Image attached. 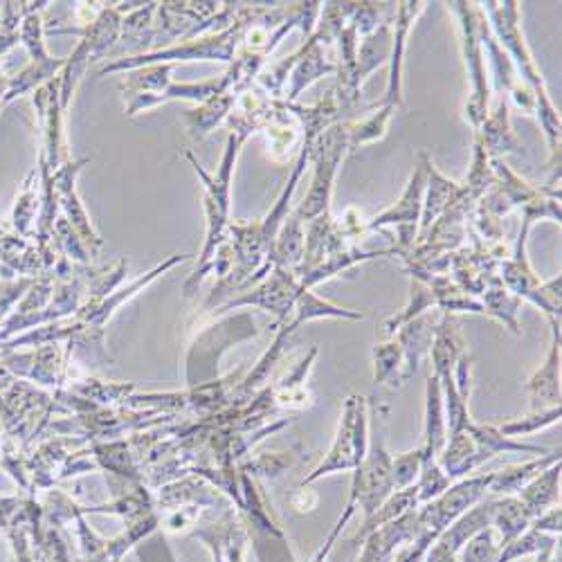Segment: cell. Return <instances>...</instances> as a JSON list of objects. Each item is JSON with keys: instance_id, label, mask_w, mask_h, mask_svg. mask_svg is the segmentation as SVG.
<instances>
[{"instance_id": "cell-33", "label": "cell", "mask_w": 562, "mask_h": 562, "mask_svg": "<svg viewBox=\"0 0 562 562\" xmlns=\"http://www.w3.org/2000/svg\"><path fill=\"white\" fill-rule=\"evenodd\" d=\"M420 468H424V454H420V448L403 452L392 459V484L394 491H403L416 484Z\"/></svg>"}, {"instance_id": "cell-14", "label": "cell", "mask_w": 562, "mask_h": 562, "mask_svg": "<svg viewBox=\"0 0 562 562\" xmlns=\"http://www.w3.org/2000/svg\"><path fill=\"white\" fill-rule=\"evenodd\" d=\"M435 329H437V324L432 322V315L424 313V315L405 322L398 329V334H394V340L398 342V347L403 351L405 383L414 376L420 360L430 353V347L435 340Z\"/></svg>"}, {"instance_id": "cell-34", "label": "cell", "mask_w": 562, "mask_h": 562, "mask_svg": "<svg viewBox=\"0 0 562 562\" xmlns=\"http://www.w3.org/2000/svg\"><path fill=\"white\" fill-rule=\"evenodd\" d=\"M531 527L542 533H549V536H560V504H555L549 510H544L542 515H538Z\"/></svg>"}, {"instance_id": "cell-9", "label": "cell", "mask_w": 562, "mask_h": 562, "mask_svg": "<svg viewBox=\"0 0 562 562\" xmlns=\"http://www.w3.org/2000/svg\"><path fill=\"white\" fill-rule=\"evenodd\" d=\"M306 293L302 289L300 274L291 268H272L255 291L246 293L239 300H232L229 304H225L223 311L229 308H241V306H259L268 313H274L281 322L289 319V315L293 313V306L297 302V297Z\"/></svg>"}, {"instance_id": "cell-23", "label": "cell", "mask_w": 562, "mask_h": 562, "mask_svg": "<svg viewBox=\"0 0 562 562\" xmlns=\"http://www.w3.org/2000/svg\"><path fill=\"white\" fill-rule=\"evenodd\" d=\"M414 508H418L416 486H409V488H403V491H394L376 510H373L371 515H367L364 522L356 531V536L349 538V544L358 547V542H362L371 531H376V529L398 520L401 515H405V513H409Z\"/></svg>"}, {"instance_id": "cell-30", "label": "cell", "mask_w": 562, "mask_h": 562, "mask_svg": "<svg viewBox=\"0 0 562 562\" xmlns=\"http://www.w3.org/2000/svg\"><path fill=\"white\" fill-rule=\"evenodd\" d=\"M553 544H558V536H549V533H542L531 527L520 538H515L513 542H508L499 549L497 562H513V560L525 558V555H538Z\"/></svg>"}, {"instance_id": "cell-21", "label": "cell", "mask_w": 562, "mask_h": 562, "mask_svg": "<svg viewBox=\"0 0 562 562\" xmlns=\"http://www.w3.org/2000/svg\"><path fill=\"white\" fill-rule=\"evenodd\" d=\"M463 353H465V340L459 331V326L448 313H443L441 322L437 324V329H435V340H432V347H430L435 376L443 379V376H448V373H452L457 360Z\"/></svg>"}, {"instance_id": "cell-22", "label": "cell", "mask_w": 562, "mask_h": 562, "mask_svg": "<svg viewBox=\"0 0 562 562\" xmlns=\"http://www.w3.org/2000/svg\"><path fill=\"white\" fill-rule=\"evenodd\" d=\"M324 317H342V319H364L362 313H356V311H349V308H340L336 304H331L329 300H322L319 295H315L313 291H306L297 297L295 306H293V313L289 315V319L284 322V326H281V334L286 336H293L300 326L304 322H311V319H324Z\"/></svg>"}, {"instance_id": "cell-18", "label": "cell", "mask_w": 562, "mask_h": 562, "mask_svg": "<svg viewBox=\"0 0 562 562\" xmlns=\"http://www.w3.org/2000/svg\"><path fill=\"white\" fill-rule=\"evenodd\" d=\"M555 461H560V450H553L547 457H538L533 461L508 465V468H504V471H495V473H491L488 493L495 497L518 495L531 480H536L544 471V468H549Z\"/></svg>"}, {"instance_id": "cell-12", "label": "cell", "mask_w": 562, "mask_h": 562, "mask_svg": "<svg viewBox=\"0 0 562 562\" xmlns=\"http://www.w3.org/2000/svg\"><path fill=\"white\" fill-rule=\"evenodd\" d=\"M426 10V3H398L396 5V16L392 23L394 30V43H392V70L387 79V90L381 106H392V109H403V95H401V81H403V57L407 48V36L409 27L414 25L416 16Z\"/></svg>"}, {"instance_id": "cell-1", "label": "cell", "mask_w": 562, "mask_h": 562, "mask_svg": "<svg viewBox=\"0 0 562 562\" xmlns=\"http://www.w3.org/2000/svg\"><path fill=\"white\" fill-rule=\"evenodd\" d=\"M482 12L488 14L491 32L497 36L502 48H506V55L510 57L515 72H518L520 81H525L536 98V115L544 128L547 143H549V154L551 167H560V115L549 98L547 83L536 66V59L531 57L525 36L520 32V8L513 0H506V3H482Z\"/></svg>"}, {"instance_id": "cell-27", "label": "cell", "mask_w": 562, "mask_h": 562, "mask_svg": "<svg viewBox=\"0 0 562 562\" xmlns=\"http://www.w3.org/2000/svg\"><path fill=\"white\" fill-rule=\"evenodd\" d=\"M373 381L390 385L394 390L405 383L403 351L394 338L376 345V349H373Z\"/></svg>"}, {"instance_id": "cell-20", "label": "cell", "mask_w": 562, "mask_h": 562, "mask_svg": "<svg viewBox=\"0 0 562 562\" xmlns=\"http://www.w3.org/2000/svg\"><path fill=\"white\" fill-rule=\"evenodd\" d=\"M531 525H533V515L518 499V495L495 497L491 527L499 540V547L513 542L515 538H520L527 529H531Z\"/></svg>"}, {"instance_id": "cell-7", "label": "cell", "mask_w": 562, "mask_h": 562, "mask_svg": "<svg viewBox=\"0 0 562 562\" xmlns=\"http://www.w3.org/2000/svg\"><path fill=\"white\" fill-rule=\"evenodd\" d=\"M488 484H491V473L468 477L452 484L432 502L420 504L416 508L418 529L439 538L459 518V515H463L468 508H473L477 502L486 497Z\"/></svg>"}, {"instance_id": "cell-17", "label": "cell", "mask_w": 562, "mask_h": 562, "mask_svg": "<svg viewBox=\"0 0 562 562\" xmlns=\"http://www.w3.org/2000/svg\"><path fill=\"white\" fill-rule=\"evenodd\" d=\"M477 139L482 143L488 158H502L504 154H522V143L510 131V117H508V104L506 100H499L495 113H488L482 128L477 131Z\"/></svg>"}, {"instance_id": "cell-25", "label": "cell", "mask_w": 562, "mask_h": 562, "mask_svg": "<svg viewBox=\"0 0 562 562\" xmlns=\"http://www.w3.org/2000/svg\"><path fill=\"white\" fill-rule=\"evenodd\" d=\"M560 495V461L551 463L549 468L531 480L518 495V499L527 506V510L533 515V520L551 506H555Z\"/></svg>"}, {"instance_id": "cell-4", "label": "cell", "mask_w": 562, "mask_h": 562, "mask_svg": "<svg viewBox=\"0 0 562 562\" xmlns=\"http://www.w3.org/2000/svg\"><path fill=\"white\" fill-rule=\"evenodd\" d=\"M369 450V407L367 398L349 396L342 405L338 432L331 450L319 461L313 473L304 477L302 486H308L326 475L336 473H353L362 463Z\"/></svg>"}, {"instance_id": "cell-32", "label": "cell", "mask_w": 562, "mask_h": 562, "mask_svg": "<svg viewBox=\"0 0 562 562\" xmlns=\"http://www.w3.org/2000/svg\"><path fill=\"white\" fill-rule=\"evenodd\" d=\"M414 486H416L418 506H420V504L432 502L443 491H448L452 486V480L441 471V465L437 463V459H432V461H424V468H420V475H418Z\"/></svg>"}, {"instance_id": "cell-24", "label": "cell", "mask_w": 562, "mask_h": 562, "mask_svg": "<svg viewBox=\"0 0 562 562\" xmlns=\"http://www.w3.org/2000/svg\"><path fill=\"white\" fill-rule=\"evenodd\" d=\"M239 95H232L229 90H221L218 95H214L210 102L199 104V109H192L184 113V126L190 131L194 139H203L205 135L212 133L214 126L225 122L232 113L234 102H237Z\"/></svg>"}, {"instance_id": "cell-2", "label": "cell", "mask_w": 562, "mask_h": 562, "mask_svg": "<svg viewBox=\"0 0 562 562\" xmlns=\"http://www.w3.org/2000/svg\"><path fill=\"white\" fill-rule=\"evenodd\" d=\"M246 143L244 135L229 133L227 135V145H225V154L223 160L216 169V173H207L203 169V165H199V160L187 154L190 162L194 165L196 173L203 178L205 184V216H207V237H205V248L203 255L199 259V266H203L205 261H210L214 257V252L227 241V227H229V182H232V173H234V165H237L239 151Z\"/></svg>"}, {"instance_id": "cell-5", "label": "cell", "mask_w": 562, "mask_h": 562, "mask_svg": "<svg viewBox=\"0 0 562 562\" xmlns=\"http://www.w3.org/2000/svg\"><path fill=\"white\" fill-rule=\"evenodd\" d=\"M452 12L459 16L461 27V45H463V57L468 66V75H471L473 95L465 104V117L475 128V133L482 128L484 120L488 117V83H486V55L482 48V8L477 3H450Z\"/></svg>"}, {"instance_id": "cell-8", "label": "cell", "mask_w": 562, "mask_h": 562, "mask_svg": "<svg viewBox=\"0 0 562 562\" xmlns=\"http://www.w3.org/2000/svg\"><path fill=\"white\" fill-rule=\"evenodd\" d=\"M392 459L394 457L387 452L383 441L376 437L369 443V450H367L362 463L353 471L351 493H349L347 504L360 508L364 518L376 510L394 493Z\"/></svg>"}, {"instance_id": "cell-15", "label": "cell", "mask_w": 562, "mask_h": 562, "mask_svg": "<svg viewBox=\"0 0 562 562\" xmlns=\"http://www.w3.org/2000/svg\"><path fill=\"white\" fill-rule=\"evenodd\" d=\"M448 441L446 428V414H443V392L441 383L430 373L426 383V424H424V443H420V454L424 461H432L439 457Z\"/></svg>"}, {"instance_id": "cell-16", "label": "cell", "mask_w": 562, "mask_h": 562, "mask_svg": "<svg viewBox=\"0 0 562 562\" xmlns=\"http://www.w3.org/2000/svg\"><path fill=\"white\" fill-rule=\"evenodd\" d=\"M459 194H461V184H457L454 180H448L446 176H441L437 171L435 162H432L430 171H428V187H426V196H424V212H420V223H418V244L426 239L428 229L457 201Z\"/></svg>"}, {"instance_id": "cell-19", "label": "cell", "mask_w": 562, "mask_h": 562, "mask_svg": "<svg viewBox=\"0 0 562 562\" xmlns=\"http://www.w3.org/2000/svg\"><path fill=\"white\" fill-rule=\"evenodd\" d=\"M396 16V14H394ZM394 19H387L381 23L371 34L362 36L358 45V57H356V81L362 86V81L392 57V43H394Z\"/></svg>"}, {"instance_id": "cell-28", "label": "cell", "mask_w": 562, "mask_h": 562, "mask_svg": "<svg viewBox=\"0 0 562 562\" xmlns=\"http://www.w3.org/2000/svg\"><path fill=\"white\" fill-rule=\"evenodd\" d=\"M38 196H41V187L36 184V169L27 173L23 180L21 192L16 196V205L12 212V223L14 229L19 232L21 239H30L34 234V218L38 212Z\"/></svg>"}, {"instance_id": "cell-26", "label": "cell", "mask_w": 562, "mask_h": 562, "mask_svg": "<svg viewBox=\"0 0 562 562\" xmlns=\"http://www.w3.org/2000/svg\"><path fill=\"white\" fill-rule=\"evenodd\" d=\"M482 306H484V313L499 319L502 324H506L508 329L520 336V322H518V313H520V304L522 300L515 297L513 293H508L504 289V284L499 281V277L491 279V284L486 286V291L482 293Z\"/></svg>"}, {"instance_id": "cell-6", "label": "cell", "mask_w": 562, "mask_h": 562, "mask_svg": "<svg viewBox=\"0 0 562 562\" xmlns=\"http://www.w3.org/2000/svg\"><path fill=\"white\" fill-rule=\"evenodd\" d=\"M430 156L420 154L418 165L414 167L409 182L405 187V192L401 201L392 207H387L383 214L373 216L367 225L364 232L369 229H381L387 225L396 227V255L405 257L414 248V239L418 237V223H420V212H424V196H426V187H428V171H430Z\"/></svg>"}, {"instance_id": "cell-3", "label": "cell", "mask_w": 562, "mask_h": 562, "mask_svg": "<svg viewBox=\"0 0 562 562\" xmlns=\"http://www.w3.org/2000/svg\"><path fill=\"white\" fill-rule=\"evenodd\" d=\"M347 149H349V122L334 124L315 137L311 156H308V160L315 165L311 190L304 196V201L293 210L302 223H311L324 214H329L336 173Z\"/></svg>"}, {"instance_id": "cell-11", "label": "cell", "mask_w": 562, "mask_h": 562, "mask_svg": "<svg viewBox=\"0 0 562 562\" xmlns=\"http://www.w3.org/2000/svg\"><path fill=\"white\" fill-rule=\"evenodd\" d=\"M418 518H416V508L401 515L398 520L371 531L360 544L362 553L358 562H392L394 555L412 540L418 536Z\"/></svg>"}, {"instance_id": "cell-13", "label": "cell", "mask_w": 562, "mask_h": 562, "mask_svg": "<svg viewBox=\"0 0 562 562\" xmlns=\"http://www.w3.org/2000/svg\"><path fill=\"white\" fill-rule=\"evenodd\" d=\"M551 322V349L547 360L527 383L531 396V412L549 409L560 405V319Z\"/></svg>"}, {"instance_id": "cell-31", "label": "cell", "mask_w": 562, "mask_h": 562, "mask_svg": "<svg viewBox=\"0 0 562 562\" xmlns=\"http://www.w3.org/2000/svg\"><path fill=\"white\" fill-rule=\"evenodd\" d=\"M560 414H562V407H549V409H540V412H529L527 416L522 418H515V420H508V424H504L499 428V432L504 437H522V435H536L553 424H558L560 420Z\"/></svg>"}, {"instance_id": "cell-10", "label": "cell", "mask_w": 562, "mask_h": 562, "mask_svg": "<svg viewBox=\"0 0 562 562\" xmlns=\"http://www.w3.org/2000/svg\"><path fill=\"white\" fill-rule=\"evenodd\" d=\"M88 162V158L83 160H68L66 165H61L57 171H50L53 176V184H55V194H57V201H59V207L64 210V218L70 223V227L77 232V237L81 239V244L90 250V252H98L102 248V239L95 234V229H92L90 221H88V214L77 196V190H75V182H77V176L81 171V167Z\"/></svg>"}, {"instance_id": "cell-29", "label": "cell", "mask_w": 562, "mask_h": 562, "mask_svg": "<svg viewBox=\"0 0 562 562\" xmlns=\"http://www.w3.org/2000/svg\"><path fill=\"white\" fill-rule=\"evenodd\" d=\"M394 111L396 109H392V106H381L379 113H373L364 122H356V124L349 122V149H358L362 145L383 139L390 128Z\"/></svg>"}]
</instances>
